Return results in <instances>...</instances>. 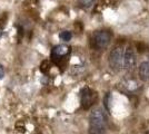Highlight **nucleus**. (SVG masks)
I'll use <instances>...</instances> for the list:
<instances>
[{
    "label": "nucleus",
    "instance_id": "nucleus-1",
    "mask_svg": "<svg viewBox=\"0 0 149 134\" xmlns=\"http://www.w3.org/2000/svg\"><path fill=\"white\" fill-rule=\"evenodd\" d=\"M89 134H105L107 117L101 109H93L89 120Z\"/></svg>",
    "mask_w": 149,
    "mask_h": 134
},
{
    "label": "nucleus",
    "instance_id": "nucleus-2",
    "mask_svg": "<svg viewBox=\"0 0 149 134\" xmlns=\"http://www.w3.org/2000/svg\"><path fill=\"white\" fill-rule=\"evenodd\" d=\"M124 49L123 47H115L109 55V65L111 67V69L115 72H118L121 69V67L124 66Z\"/></svg>",
    "mask_w": 149,
    "mask_h": 134
},
{
    "label": "nucleus",
    "instance_id": "nucleus-3",
    "mask_svg": "<svg viewBox=\"0 0 149 134\" xmlns=\"http://www.w3.org/2000/svg\"><path fill=\"white\" fill-rule=\"evenodd\" d=\"M93 45L97 49H104L110 44L111 34L107 30H98L93 35Z\"/></svg>",
    "mask_w": 149,
    "mask_h": 134
},
{
    "label": "nucleus",
    "instance_id": "nucleus-4",
    "mask_svg": "<svg viewBox=\"0 0 149 134\" xmlns=\"http://www.w3.org/2000/svg\"><path fill=\"white\" fill-rule=\"evenodd\" d=\"M124 67L128 70H132L136 67V55L131 47H128L125 51L124 55Z\"/></svg>",
    "mask_w": 149,
    "mask_h": 134
},
{
    "label": "nucleus",
    "instance_id": "nucleus-5",
    "mask_svg": "<svg viewBox=\"0 0 149 134\" xmlns=\"http://www.w3.org/2000/svg\"><path fill=\"white\" fill-rule=\"evenodd\" d=\"M96 100V93L90 88H85L81 92V105L84 109H89Z\"/></svg>",
    "mask_w": 149,
    "mask_h": 134
},
{
    "label": "nucleus",
    "instance_id": "nucleus-6",
    "mask_svg": "<svg viewBox=\"0 0 149 134\" xmlns=\"http://www.w3.org/2000/svg\"><path fill=\"white\" fill-rule=\"evenodd\" d=\"M69 51H70V48L67 45H57L51 51V58L54 60H58L60 58L65 57L66 55H68Z\"/></svg>",
    "mask_w": 149,
    "mask_h": 134
},
{
    "label": "nucleus",
    "instance_id": "nucleus-7",
    "mask_svg": "<svg viewBox=\"0 0 149 134\" xmlns=\"http://www.w3.org/2000/svg\"><path fill=\"white\" fill-rule=\"evenodd\" d=\"M138 75L139 78L143 81V82H147L149 79V62H143L139 65V69H138Z\"/></svg>",
    "mask_w": 149,
    "mask_h": 134
},
{
    "label": "nucleus",
    "instance_id": "nucleus-8",
    "mask_svg": "<svg viewBox=\"0 0 149 134\" xmlns=\"http://www.w3.org/2000/svg\"><path fill=\"white\" fill-rule=\"evenodd\" d=\"M59 38L61 39V40H63V41H69V40H71V38H72V34L70 32H68V30H63V32H61L59 34Z\"/></svg>",
    "mask_w": 149,
    "mask_h": 134
},
{
    "label": "nucleus",
    "instance_id": "nucleus-9",
    "mask_svg": "<svg viewBox=\"0 0 149 134\" xmlns=\"http://www.w3.org/2000/svg\"><path fill=\"white\" fill-rule=\"evenodd\" d=\"M95 1L96 0H78V4L82 8H89V7L93 6Z\"/></svg>",
    "mask_w": 149,
    "mask_h": 134
},
{
    "label": "nucleus",
    "instance_id": "nucleus-10",
    "mask_svg": "<svg viewBox=\"0 0 149 134\" xmlns=\"http://www.w3.org/2000/svg\"><path fill=\"white\" fill-rule=\"evenodd\" d=\"M3 74H5V72H3V67H2V65L0 64V79L3 77Z\"/></svg>",
    "mask_w": 149,
    "mask_h": 134
},
{
    "label": "nucleus",
    "instance_id": "nucleus-11",
    "mask_svg": "<svg viewBox=\"0 0 149 134\" xmlns=\"http://www.w3.org/2000/svg\"><path fill=\"white\" fill-rule=\"evenodd\" d=\"M1 36H2V30L0 29V37H1Z\"/></svg>",
    "mask_w": 149,
    "mask_h": 134
}]
</instances>
